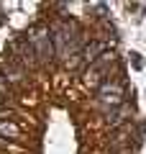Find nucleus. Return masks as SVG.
I'll return each instance as SVG.
<instances>
[{
	"mask_svg": "<svg viewBox=\"0 0 146 154\" xmlns=\"http://www.w3.org/2000/svg\"><path fill=\"white\" fill-rule=\"evenodd\" d=\"M131 57H133V67L138 69V67H141V59H138V54H131Z\"/></svg>",
	"mask_w": 146,
	"mask_h": 154,
	"instance_id": "nucleus-6",
	"label": "nucleus"
},
{
	"mask_svg": "<svg viewBox=\"0 0 146 154\" xmlns=\"http://www.w3.org/2000/svg\"><path fill=\"white\" fill-rule=\"evenodd\" d=\"M26 41L31 44L33 54H36L38 59H51V54H54V44H51V31H49L46 26H33L31 31H28Z\"/></svg>",
	"mask_w": 146,
	"mask_h": 154,
	"instance_id": "nucleus-1",
	"label": "nucleus"
},
{
	"mask_svg": "<svg viewBox=\"0 0 146 154\" xmlns=\"http://www.w3.org/2000/svg\"><path fill=\"white\" fill-rule=\"evenodd\" d=\"M3 90H5V88H3V85H0V93H3Z\"/></svg>",
	"mask_w": 146,
	"mask_h": 154,
	"instance_id": "nucleus-7",
	"label": "nucleus"
},
{
	"mask_svg": "<svg viewBox=\"0 0 146 154\" xmlns=\"http://www.w3.org/2000/svg\"><path fill=\"white\" fill-rule=\"evenodd\" d=\"M105 54V44L103 41H92V44H87L85 46V54H82V59L87 62V64H95L100 57Z\"/></svg>",
	"mask_w": 146,
	"mask_h": 154,
	"instance_id": "nucleus-4",
	"label": "nucleus"
},
{
	"mask_svg": "<svg viewBox=\"0 0 146 154\" xmlns=\"http://www.w3.org/2000/svg\"><path fill=\"white\" fill-rule=\"evenodd\" d=\"M0 146H5V141H0Z\"/></svg>",
	"mask_w": 146,
	"mask_h": 154,
	"instance_id": "nucleus-8",
	"label": "nucleus"
},
{
	"mask_svg": "<svg viewBox=\"0 0 146 154\" xmlns=\"http://www.w3.org/2000/svg\"><path fill=\"white\" fill-rule=\"evenodd\" d=\"M123 82L120 80H105L100 88H97V100L103 105H110V108H118L123 105Z\"/></svg>",
	"mask_w": 146,
	"mask_h": 154,
	"instance_id": "nucleus-2",
	"label": "nucleus"
},
{
	"mask_svg": "<svg viewBox=\"0 0 146 154\" xmlns=\"http://www.w3.org/2000/svg\"><path fill=\"white\" fill-rule=\"evenodd\" d=\"M126 118H131V108L123 103V105H118V108L108 110V118H105V121H108L110 128H118V126H123V123H126Z\"/></svg>",
	"mask_w": 146,
	"mask_h": 154,
	"instance_id": "nucleus-3",
	"label": "nucleus"
},
{
	"mask_svg": "<svg viewBox=\"0 0 146 154\" xmlns=\"http://www.w3.org/2000/svg\"><path fill=\"white\" fill-rule=\"evenodd\" d=\"M0 134H3V136H11V139H16L21 131H18V126H16V123H8V121H3V123H0Z\"/></svg>",
	"mask_w": 146,
	"mask_h": 154,
	"instance_id": "nucleus-5",
	"label": "nucleus"
}]
</instances>
